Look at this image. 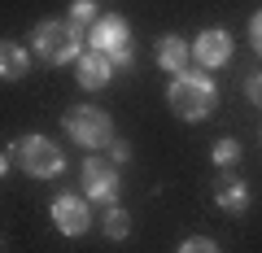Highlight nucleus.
I'll use <instances>...</instances> for the list:
<instances>
[{
    "label": "nucleus",
    "mask_w": 262,
    "mask_h": 253,
    "mask_svg": "<svg viewBox=\"0 0 262 253\" xmlns=\"http://www.w3.org/2000/svg\"><path fill=\"white\" fill-rule=\"evenodd\" d=\"M166 105H170V113H175V118H184V122L210 118V113L219 109V83H214V75H210V70H201V66H188L184 75L170 79Z\"/></svg>",
    "instance_id": "obj_1"
},
{
    "label": "nucleus",
    "mask_w": 262,
    "mask_h": 253,
    "mask_svg": "<svg viewBox=\"0 0 262 253\" xmlns=\"http://www.w3.org/2000/svg\"><path fill=\"white\" fill-rule=\"evenodd\" d=\"M31 53L48 66H66V61H79L83 53V31H75L66 18H44L31 31Z\"/></svg>",
    "instance_id": "obj_2"
},
{
    "label": "nucleus",
    "mask_w": 262,
    "mask_h": 253,
    "mask_svg": "<svg viewBox=\"0 0 262 253\" xmlns=\"http://www.w3.org/2000/svg\"><path fill=\"white\" fill-rule=\"evenodd\" d=\"M83 44L92 48V53H105L114 70H131L136 66V44H131V27H127L122 13H101Z\"/></svg>",
    "instance_id": "obj_3"
},
{
    "label": "nucleus",
    "mask_w": 262,
    "mask_h": 253,
    "mask_svg": "<svg viewBox=\"0 0 262 253\" xmlns=\"http://www.w3.org/2000/svg\"><path fill=\"white\" fill-rule=\"evenodd\" d=\"M61 127H66V135H70L79 149H88V153L110 149V140L118 135L114 131V118L105 109H96V105H70L66 118H61Z\"/></svg>",
    "instance_id": "obj_4"
},
{
    "label": "nucleus",
    "mask_w": 262,
    "mask_h": 253,
    "mask_svg": "<svg viewBox=\"0 0 262 253\" xmlns=\"http://www.w3.org/2000/svg\"><path fill=\"white\" fill-rule=\"evenodd\" d=\"M5 153H9V162H13V166H22L31 179H57V175L66 170L61 144H53L48 135H27V140H13Z\"/></svg>",
    "instance_id": "obj_5"
},
{
    "label": "nucleus",
    "mask_w": 262,
    "mask_h": 253,
    "mask_svg": "<svg viewBox=\"0 0 262 253\" xmlns=\"http://www.w3.org/2000/svg\"><path fill=\"white\" fill-rule=\"evenodd\" d=\"M79 188H83V197L96 201V205H114L122 192V166H114L110 157H88L79 166Z\"/></svg>",
    "instance_id": "obj_6"
},
{
    "label": "nucleus",
    "mask_w": 262,
    "mask_h": 253,
    "mask_svg": "<svg viewBox=\"0 0 262 253\" xmlns=\"http://www.w3.org/2000/svg\"><path fill=\"white\" fill-rule=\"evenodd\" d=\"M48 218H53V227L61 236H83V232H92V205H88V197L83 192H57L53 197V205H48Z\"/></svg>",
    "instance_id": "obj_7"
},
{
    "label": "nucleus",
    "mask_w": 262,
    "mask_h": 253,
    "mask_svg": "<svg viewBox=\"0 0 262 253\" xmlns=\"http://www.w3.org/2000/svg\"><path fill=\"white\" fill-rule=\"evenodd\" d=\"M232 61V35L223 27H206L201 35L192 39V66L201 70H223Z\"/></svg>",
    "instance_id": "obj_8"
},
{
    "label": "nucleus",
    "mask_w": 262,
    "mask_h": 253,
    "mask_svg": "<svg viewBox=\"0 0 262 253\" xmlns=\"http://www.w3.org/2000/svg\"><path fill=\"white\" fill-rule=\"evenodd\" d=\"M214 205L223 214H245L249 210V183H245L236 170H219L214 179Z\"/></svg>",
    "instance_id": "obj_9"
},
{
    "label": "nucleus",
    "mask_w": 262,
    "mask_h": 253,
    "mask_svg": "<svg viewBox=\"0 0 262 253\" xmlns=\"http://www.w3.org/2000/svg\"><path fill=\"white\" fill-rule=\"evenodd\" d=\"M114 75H118V70L110 66V57H105V53H92V48H83V53H79L75 79H79V87H83V92H101Z\"/></svg>",
    "instance_id": "obj_10"
},
{
    "label": "nucleus",
    "mask_w": 262,
    "mask_h": 253,
    "mask_svg": "<svg viewBox=\"0 0 262 253\" xmlns=\"http://www.w3.org/2000/svg\"><path fill=\"white\" fill-rule=\"evenodd\" d=\"M158 66L166 70L170 79L184 75V70L192 66V44H188L184 35H162L158 39Z\"/></svg>",
    "instance_id": "obj_11"
},
{
    "label": "nucleus",
    "mask_w": 262,
    "mask_h": 253,
    "mask_svg": "<svg viewBox=\"0 0 262 253\" xmlns=\"http://www.w3.org/2000/svg\"><path fill=\"white\" fill-rule=\"evenodd\" d=\"M31 75V57L18 39H0V79L5 83H18V79Z\"/></svg>",
    "instance_id": "obj_12"
},
{
    "label": "nucleus",
    "mask_w": 262,
    "mask_h": 253,
    "mask_svg": "<svg viewBox=\"0 0 262 253\" xmlns=\"http://www.w3.org/2000/svg\"><path fill=\"white\" fill-rule=\"evenodd\" d=\"M101 232L110 236V240H127V236H131V210H122L118 201H114V205H105V214H101Z\"/></svg>",
    "instance_id": "obj_13"
},
{
    "label": "nucleus",
    "mask_w": 262,
    "mask_h": 253,
    "mask_svg": "<svg viewBox=\"0 0 262 253\" xmlns=\"http://www.w3.org/2000/svg\"><path fill=\"white\" fill-rule=\"evenodd\" d=\"M96 18H101V13H96V0H75V5L66 9V22L75 31H83V39H88V31L96 27Z\"/></svg>",
    "instance_id": "obj_14"
},
{
    "label": "nucleus",
    "mask_w": 262,
    "mask_h": 253,
    "mask_svg": "<svg viewBox=\"0 0 262 253\" xmlns=\"http://www.w3.org/2000/svg\"><path fill=\"white\" fill-rule=\"evenodd\" d=\"M210 162H214L219 170H232L236 162H241V140H232V135L214 140V149H210Z\"/></svg>",
    "instance_id": "obj_15"
},
{
    "label": "nucleus",
    "mask_w": 262,
    "mask_h": 253,
    "mask_svg": "<svg viewBox=\"0 0 262 253\" xmlns=\"http://www.w3.org/2000/svg\"><path fill=\"white\" fill-rule=\"evenodd\" d=\"M175 253H223V249H219V240H210V236H188V240H179Z\"/></svg>",
    "instance_id": "obj_16"
},
{
    "label": "nucleus",
    "mask_w": 262,
    "mask_h": 253,
    "mask_svg": "<svg viewBox=\"0 0 262 253\" xmlns=\"http://www.w3.org/2000/svg\"><path fill=\"white\" fill-rule=\"evenodd\" d=\"M245 96H249V105L262 109V70H249L245 75Z\"/></svg>",
    "instance_id": "obj_17"
},
{
    "label": "nucleus",
    "mask_w": 262,
    "mask_h": 253,
    "mask_svg": "<svg viewBox=\"0 0 262 253\" xmlns=\"http://www.w3.org/2000/svg\"><path fill=\"white\" fill-rule=\"evenodd\" d=\"M105 153H110L114 166H127V162H131V144H127V140H118V135L110 140V149H105Z\"/></svg>",
    "instance_id": "obj_18"
},
{
    "label": "nucleus",
    "mask_w": 262,
    "mask_h": 253,
    "mask_svg": "<svg viewBox=\"0 0 262 253\" xmlns=\"http://www.w3.org/2000/svg\"><path fill=\"white\" fill-rule=\"evenodd\" d=\"M249 48H253V57H262V9L249 18Z\"/></svg>",
    "instance_id": "obj_19"
},
{
    "label": "nucleus",
    "mask_w": 262,
    "mask_h": 253,
    "mask_svg": "<svg viewBox=\"0 0 262 253\" xmlns=\"http://www.w3.org/2000/svg\"><path fill=\"white\" fill-rule=\"evenodd\" d=\"M9 166H13V162H9V153H0V179L9 175Z\"/></svg>",
    "instance_id": "obj_20"
}]
</instances>
